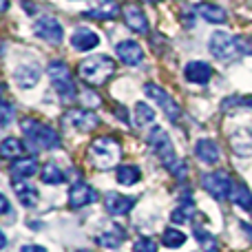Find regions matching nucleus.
I'll use <instances>...</instances> for the list:
<instances>
[{
    "label": "nucleus",
    "mask_w": 252,
    "mask_h": 252,
    "mask_svg": "<svg viewBox=\"0 0 252 252\" xmlns=\"http://www.w3.org/2000/svg\"><path fill=\"white\" fill-rule=\"evenodd\" d=\"M146 142H148V146L153 148V153L157 155L159 164L166 166V168L173 173V177H177V179H184V177H186V164L177 159L175 146H173V142H170V137L166 135L164 128L155 126V128L148 133Z\"/></svg>",
    "instance_id": "nucleus-1"
},
{
    "label": "nucleus",
    "mask_w": 252,
    "mask_h": 252,
    "mask_svg": "<svg viewBox=\"0 0 252 252\" xmlns=\"http://www.w3.org/2000/svg\"><path fill=\"white\" fill-rule=\"evenodd\" d=\"M120 155H122V146L115 137L111 135H102V137H95L89 146V159L95 166L97 170H109L118 164Z\"/></svg>",
    "instance_id": "nucleus-2"
},
{
    "label": "nucleus",
    "mask_w": 252,
    "mask_h": 252,
    "mask_svg": "<svg viewBox=\"0 0 252 252\" xmlns=\"http://www.w3.org/2000/svg\"><path fill=\"white\" fill-rule=\"evenodd\" d=\"M20 128H22V133L27 135L29 146L33 148V151H40V148H42V151L60 148V137H58V133L49 124L38 122L35 118H27L20 122Z\"/></svg>",
    "instance_id": "nucleus-3"
},
{
    "label": "nucleus",
    "mask_w": 252,
    "mask_h": 252,
    "mask_svg": "<svg viewBox=\"0 0 252 252\" xmlns=\"http://www.w3.org/2000/svg\"><path fill=\"white\" fill-rule=\"evenodd\" d=\"M78 73L87 82V87H97V84H104L115 73V62L109 56H91L80 62Z\"/></svg>",
    "instance_id": "nucleus-4"
},
{
    "label": "nucleus",
    "mask_w": 252,
    "mask_h": 252,
    "mask_svg": "<svg viewBox=\"0 0 252 252\" xmlns=\"http://www.w3.org/2000/svg\"><path fill=\"white\" fill-rule=\"evenodd\" d=\"M47 73H49V78H51V84H53V89H56V93L64 102L73 100V97L78 95V91H75V82H73V75H71L69 66H66L62 60L49 62Z\"/></svg>",
    "instance_id": "nucleus-5"
},
{
    "label": "nucleus",
    "mask_w": 252,
    "mask_h": 252,
    "mask_svg": "<svg viewBox=\"0 0 252 252\" xmlns=\"http://www.w3.org/2000/svg\"><path fill=\"white\" fill-rule=\"evenodd\" d=\"M210 53H213L217 60L235 62L237 58L241 56L237 35H230V33H226V31H215V33L210 35Z\"/></svg>",
    "instance_id": "nucleus-6"
},
{
    "label": "nucleus",
    "mask_w": 252,
    "mask_h": 252,
    "mask_svg": "<svg viewBox=\"0 0 252 252\" xmlns=\"http://www.w3.org/2000/svg\"><path fill=\"white\" fill-rule=\"evenodd\" d=\"M144 93H146L151 100H155V104L164 111V115L170 122H177L182 111H179V104L173 100V95H170L166 89H161L159 84H155V82H148V84H144Z\"/></svg>",
    "instance_id": "nucleus-7"
},
{
    "label": "nucleus",
    "mask_w": 252,
    "mask_h": 252,
    "mask_svg": "<svg viewBox=\"0 0 252 252\" xmlns=\"http://www.w3.org/2000/svg\"><path fill=\"white\" fill-rule=\"evenodd\" d=\"M201 186H204L215 199L221 201L232 195L235 184H232L230 175H228L226 170H213V173H206L204 177H201Z\"/></svg>",
    "instance_id": "nucleus-8"
},
{
    "label": "nucleus",
    "mask_w": 252,
    "mask_h": 252,
    "mask_svg": "<svg viewBox=\"0 0 252 252\" xmlns=\"http://www.w3.org/2000/svg\"><path fill=\"white\" fill-rule=\"evenodd\" d=\"M33 33L38 38H42L44 42L49 44H60L62 38H64V29H62L60 20H56L53 16H42L35 20L33 25Z\"/></svg>",
    "instance_id": "nucleus-9"
},
{
    "label": "nucleus",
    "mask_w": 252,
    "mask_h": 252,
    "mask_svg": "<svg viewBox=\"0 0 252 252\" xmlns=\"http://www.w3.org/2000/svg\"><path fill=\"white\" fill-rule=\"evenodd\" d=\"M97 201V190L84 182H78L69 188V206L71 208H84L89 204Z\"/></svg>",
    "instance_id": "nucleus-10"
},
{
    "label": "nucleus",
    "mask_w": 252,
    "mask_h": 252,
    "mask_svg": "<svg viewBox=\"0 0 252 252\" xmlns=\"http://www.w3.org/2000/svg\"><path fill=\"white\" fill-rule=\"evenodd\" d=\"M66 120H69V124L73 126V128H78L80 133H89V130L97 128V124H100V118L89 109H71L69 113H66Z\"/></svg>",
    "instance_id": "nucleus-11"
},
{
    "label": "nucleus",
    "mask_w": 252,
    "mask_h": 252,
    "mask_svg": "<svg viewBox=\"0 0 252 252\" xmlns=\"http://www.w3.org/2000/svg\"><path fill=\"white\" fill-rule=\"evenodd\" d=\"M135 206V199L133 197H126L122 192H106L104 197V208L109 215H113V217H124V215H128L130 210H133Z\"/></svg>",
    "instance_id": "nucleus-12"
},
{
    "label": "nucleus",
    "mask_w": 252,
    "mask_h": 252,
    "mask_svg": "<svg viewBox=\"0 0 252 252\" xmlns=\"http://www.w3.org/2000/svg\"><path fill=\"white\" fill-rule=\"evenodd\" d=\"M115 53H118L120 62H124V64L128 66H137L142 64L144 60V49L139 42H135V40H122V42L115 47Z\"/></svg>",
    "instance_id": "nucleus-13"
},
{
    "label": "nucleus",
    "mask_w": 252,
    "mask_h": 252,
    "mask_svg": "<svg viewBox=\"0 0 252 252\" xmlns=\"http://www.w3.org/2000/svg\"><path fill=\"white\" fill-rule=\"evenodd\" d=\"M122 11H124V22H126V27H128L130 31L142 33V35L148 33V20H146L144 11L137 7V4H126Z\"/></svg>",
    "instance_id": "nucleus-14"
},
{
    "label": "nucleus",
    "mask_w": 252,
    "mask_h": 252,
    "mask_svg": "<svg viewBox=\"0 0 252 252\" xmlns=\"http://www.w3.org/2000/svg\"><path fill=\"white\" fill-rule=\"evenodd\" d=\"M184 75H186V80L192 84H208V80L213 78V66L204 60L188 62L186 69H184Z\"/></svg>",
    "instance_id": "nucleus-15"
},
{
    "label": "nucleus",
    "mask_w": 252,
    "mask_h": 252,
    "mask_svg": "<svg viewBox=\"0 0 252 252\" xmlns=\"http://www.w3.org/2000/svg\"><path fill=\"white\" fill-rule=\"evenodd\" d=\"M97 44H100V35H97L95 31L87 29V27L75 29L73 35H71V47H73L75 51H91Z\"/></svg>",
    "instance_id": "nucleus-16"
},
{
    "label": "nucleus",
    "mask_w": 252,
    "mask_h": 252,
    "mask_svg": "<svg viewBox=\"0 0 252 252\" xmlns=\"http://www.w3.org/2000/svg\"><path fill=\"white\" fill-rule=\"evenodd\" d=\"M195 155H197V159L204 161V164H208V166L217 164L219 157H221V155H219V146L213 142V139H208V137L199 139V142L195 144Z\"/></svg>",
    "instance_id": "nucleus-17"
},
{
    "label": "nucleus",
    "mask_w": 252,
    "mask_h": 252,
    "mask_svg": "<svg viewBox=\"0 0 252 252\" xmlns=\"http://www.w3.org/2000/svg\"><path fill=\"white\" fill-rule=\"evenodd\" d=\"M38 159L35 157H20L11 164V175L13 179H29L38 173Z\"/></svg>",
    "instance_id": "nucleus-18"
},
{
    "label": "nucleus",
    "mask_w": 252,
    "mask_h": 252,
    "mask_svg": "<svg viewBox=\"0 0 252 252\" xmlns=\"http://www.w3.org/2000/svg\"><path fill=\"white\" fill-rule=\"evenodd\" d=\"M120 11H122V9H120V4L115 2V0H102L95 9L84 11V16H87V18H95V20H113Z\"/></svg>",
    "instance_id": "nucleus-19"
},
{
    "label": "nucleus",
    "mask_w": 252,
    "mask_h": 252,
    "mask_svg": "<svg viewBox=\"0 0 252 252\" xmlns=\"http://www.w3.org/2000/svg\"><path fill=\"white\" fill-rule=\"evenodd\" d=\"M40 80V69L33 64H22L16 69V84L20 89H31L35 87Z\"/></svg>",
    "instance_id": "nucleus-20"
},
{
    "label": "nucleus",
    "mask_w": 252,
    "mask_h": 252,
    "mask_svg": "<svg viewBox=\"0 0 252 252\" xmlns=\"http://www.w3.org/2000/svg\"><path fill=\"white\" fill-rule=\"evenodd\" d=\"M197 13H199L204 20L213 22V25H221V22L228 20V13L223 11L219 4H213V2H199L197 4Z\"/></svg>",
    "instance_id": "nucleus-21"
},
{
    "label": "nucleus",
    "mask_w": 252,
    "mask_h": 252,
    "mask_svg": "<svg viewBox=\"0 0 252 252\" xmlns=\"http://www.w3.org/2000/svg\"><path fill=\"white\" fill-rule=\"evenodd\" d=\"M13 190L18 195V201H20L25 208H33L38 204V190L29 184H22L20 179H13Z\"/></svg>",
    "instance_id": "nucleus-22"
},
{
    "label": "nucleus",
    "mask_w": 252,
    "mask_h": 252,
    "mask_svg": "<svg viewBox=\"0 0 252 252\" xmlns=\"http://www.w3.org/2000/svg\"><path fill=\"white\" fill-rule=\"evenodd\" d=\"M195 226V223H192ZM192 232H195V239L199 241V246H201V250L204 252H219V244H217V239L213 237V232H208L206 228H201V226H195L192 228Z\"/></svg>",
    "instance_id": "nucleus-23"
},
{
    "label": "nucleus",
    "mask_w": 252,
    "mask_h": 252,
    "mask_svg": "<svg viewBox=\"0 0 252 252\" xmlns=\"http://www.w3.org/2000/svg\"><path fill=\"white\" fill-rule=\"evenodd\" d=\"M230 201L232 204H237V206H241V208L248 210V213L252 215V192L244 186V184H235L232 195H230Z\"/></svg>",
    "instance_id": "nucleus-24"
},
{
    "label": "nucleus",
    "mask_w": 252,
    "mask_h": 252,
    "mask_svg": "<svg viewBox=\"0 0 252 252\" xmlns=\"http://www.w3.org/2000/svg\"><path fill=\"white\" fill-rule=\"evenodd\" d=\"M0 153H2V157H7V159H11V157L20 159L22 153H25V144L18 137H4L2 144H0Z\"/></svg>",
    "instance_id": "nucleus-25"
},
{
    "label": "nucleus",
    "mask_w": 252,
    "mask_h": 252,
    "mask_svg": "<svg viewBox=\"0 0 252 252\" xmlns=\"http://www.w3.org/2000/svg\"><path fill=\"white\" fill-rule=\"evenodd\" d=\"M115 177H118V182L122 186H133V184H137L142 179V170L137 166H120Z\"/></svg>",
    "instance_id": "nucleus-26"
},
{
    "label": "nucleus",
    "mask_w": 252,
    "mask_h": 252,
    "mask_svg": "<svg viewBox=\"0 0 252 252\" xmlns=\"http://www.w3.org/2000/svg\"><path fill=\"white\" fill-rule=\"evenodd\" d=\"M40 179H42L44 184H53V186H58V184L64 182V173L60 170L58 164H44L42 170H40Z\"/></svg>",
    "instance_id": "nucleus-27"
},
{
    "label": "nucleus",
    "mask_w": 252,
    "mask_h": 252,
    "mask_svg": "<svg viewBox=\"0 0 252 252\" xmlns=\"http://www.w3.org/2000/svg\"><path fill=\"white\" fill-rule=\"evenodd\" d=\"M161 244L166 248H182L186 244V235L182 230H177V228H166L164 235H161Z\"/></svg>",
    "instance_id": "nucleus-28"
},
{
    "label": "nucleus",
    "mask_w": 252,
    "mask_h": 252,
    "mask_svg": "<svg viewBox=\"0 0 252 252\" xmlns=\"http://www.w3.org/2000/svg\"><path fill=\"white\" fill-rule=\"evenodd\" d=\"M153 122H155V111H153L146 102H137V104H135V124L146 126Z\"/></svg>",
    "instance_id": "nucleus-29"
},
{
    "label": "nucleus",
    "mask_w": 252,
    "mask_h": 252,
    "mask_svg": "<svg viewBox=\"0 0 252 252\" xmlns=\"http://www.w3.org/2000/svg\"><path fill=\"white\" fill-rule=\"evenodd\" d=\"M195 215V206H192V201L190 199H186L182 206H177V208L173 210V215H170V219H173L175 223H184V221H188V219Z\"/></svg>",
    "instance_id": "nucleus-30"
},
{
    "label": "nucleus",
    "mask_w": 252,
    "mask_h": 252,
    "mask_svg": "<svg viewBox=\"0 0 252 252\" xmlns=\"http://www.w3.org/2000/svg\"><path fill=\"white\" fill-rule=\"evenodd\" d=\"M122 239H124V232L120 230H113V232H102L100 237H97V244L100 246H104V248H120V244H122Z\"/></svg>",
    "instance_id": "nucleus-31"
},
{
    "label": "nucleus",
    "mask_w": 252,
    "mask_h": 252,
    "mask_svg": "<svg viewBox=\"0 0 252 252\" xmlns=\"http://www.w3.org/2000/svg\"><path fill=\"white\" fill-rule=\"evenodd\" d=\"M133 252H157V241L151 237H139L133 244Z\"/></svg>",
    "instance_id": "nucleus-32"
},
{
    "label": "nucleus",
    "mask_w": 252,
    "mask_h": 252,
    "mask_svg": "<svg viewBox=\"0 0 252 252\" xmlns=\"http://www.w3.org/2000/svg\"><path fill=\"white\" fill-rule=\"evenodd\" d=\"M0 109H2V115H0V126H2V128H7L9 126V122H11V118H13V106H11V102L9 100H2L0 102Z\"/></svg>",
    "instance_id": "nucleus-33"
},
{
    "label": "nucleus",
    "mask_w": 252,
    "mask_h": 252,
    "mask_svg": "<svg viewBox=\"0 0 252 252\" xmlns=\"http://www.w3.org/2000/svg\"><path fill=\"white\" fill-rule=\"evenodd\" d=\"M235 106H252V97L237 95V97H228V100L223 102V109H235Z\"/></svg>",
    "instance_id": "nucleus-34"
},
{
    "label": "nucleus",
    "mask_w": 252,
    "mask_h": 252,
    "mask_svg": "<svg viewBox=\"0 0 252 252\" xmlns=\"http://www.w3.org/2000/svg\"><path fill=\"white\" fill-rule=\"evenodd\" d=\"M237 40H239L241 53H248V56H252V35H237Z\"/></svg>",
    "instance_id": "nucleus-35"
},
{
    "label": "nucleus",
    "mask_w": 252,
    "mask_h": 252,
    "mask_svg": "<svg viewBox=\"0 0 252 252\" xmlns=\"http://www.w3.org/2000/svg\"><path fill=\"white\" fill-rule=\"evenodd\" d=\"M82 102L87 106H97L100 104V97H97V93H93V91L87 89V91H82Z\"/></svg>",
    "instance_id": "nucleus-36"
},
{
    "label": "nucleus",
    "mask_w": 252,
    "mask_h": 252,
    "mask_svg": "<svg viewBox=\"0 0 252 252\" xmlns=\"http://www.w3.org/2000/svg\"><path fill=\"white\" fill-rule=\"evenodd\" d=\"M20 252H47L42 246H35V244H29V246H22Z\"/></svg>",
    "instance_id": "nucleus-37"
},
{
    "label": "nucleus",
    "mask_w": 252,
    "mask_h": 252,
    "mask_svg": "<svg viewBox=\"0 0 252 252\" xmlns=\"http://www.w3.org/2000/svg\"><path fill=\"white\" fill-rule=\"evenodd\" d=\"M115 113H118V120H122L124 124H128V113H126V109L118 106V109H115Z\"/></svg>",
    "instance_id": "nucleus-38"
},
{
    "label": "nucleus",
    "mask_w": 252,
    "mask_h": 252,
    "mask_svg": "<svg viewBox=\"0 0 252 252\" xmlns=\"http://www.w3.org/2000/svg\"><path fill=\"white\" fill-rule=\"evenodd\" d=\"M0 204H2V206H0V213H2V215H9V199H7V197H0Z\"/></svg>",
    "instance_id": "nucleus-39"
},
{
    "label": "nucleus",
    "mask_w": 252,
    "mask_h": 252,
    "mask_svg": "<svg viewBox=\"0 0 252 252\" xmlns=\"http://www.w3.org/2000/svg\"><path fill=\"white\" fill-rule=\"evenodd\" d=\"M241 228H244V232L252 239V226H250V223H241Z\"/></svg>",
    "instance_id": "nucleus-40"
},
{
    "label": "nucleus",
    "mask_w": 252,
    "mask_h": 252,
    "mask_svg": "<svg viewBox=\"0 0 252 252\" xmlns=\"http://www.w3.org/2000/svg\"><path fill=\"white\" fill-rule=\"evenodd\" d=\"M25 9H27V13H33V4H29V2H25Z\"/></svg>",
    "instance_id": "nucleus-41"
},
{
    "label": "nucleus",
    "mask_w": 252,
    "mask_h": 252,
    "mask_svg": "<svg viewBox=\"0 0 252 252\" xmlns=\"http://www.w3.org/2000/svg\"><path fill=\"white\" fill-rule=\"evenodd\" d=\"M146 2H157V0H146Z\"/></svg>",
    "instance_id": "nucleus-42"
},
{
    "label": "nucleus",
    "mask_w": 252,
    "mask_h": 252,
    "mask_svg": "<svg viewBox=\"0 0 252 252\" xmlns=\"http://www.w3.org/2000/svg\"><path fill=\"white\" fill-rule=\"evenodd\" d=\"M78 252H87V250H78Z\"/></svg>",
    "instance_id": "nucleus-43"
}]
</instances>
